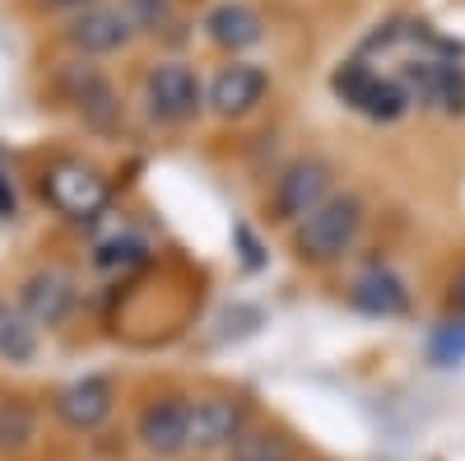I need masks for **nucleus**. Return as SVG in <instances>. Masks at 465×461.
Wrapping results in <instances>:
<instances>
[{"instance_id": "nucleus-1", "label": "nucleus", "mask_w": 465, "mask_h": 461, "mask_svg": "<svg viewBox=\"0 0 465 461\" xmlns=\"http://www.w3.org/2000/svg\"><path fill=\"white\" fill-rule=\"evenodd\" d=\"M363 234V201L359 196H331L322 210H312L302 224H293V252L307 266L340 261Z\"/></svg>"}, {"instance_id": "nucleus-2", "label": "nucleus", "mask_w": 465, "mask_h": 461, "mask_svg": "<svg viewBox=\"0 0 465 461\" xmlns=\"http://www.w3.org/2000/svg\"><path fill=\"white\" fill-rule=\"evenodd\" d=\"M331 89H335V98H340L349 112H359V117H368V122H401L405 112H410L405 85L396 80V75L372 70L368 61H344V65H335Z\"/></svg>"}, {"instance_id": "nucleus-3", "label": "nucleus", "mask_w": 465, "mask_h": 461, "mask_svg": "<svg viewBox=\"0 0 465 461\" xmlns=\"http://www.w3.org/2000/svg\"><path fill=\"white\" fill-rule=\"evenodd\" d=\"M396 80L405 85L410 103L438 107L447 117H460L465 112V70L447 56H414V61L401 65Z\"/></svg>"}, {"instance_id": "nucleus-4", "label": "nucleus", "mask_w": 465, "mask_h": 461, "mask_svg": "<svg viewBox=\"0 0 465 461\" xmlns=\"http://www.w3.org/2000/svg\"><path fill=\"white\" fill-rule=\"evenodd\" d=\"M331 201V164L322 159H293L270 191V210L280 224H302L312 210H322Z\"/></svg>"}, {"instance_id": "nucleus-5", "label": "nucleus", "mask_w": 465, "mask_h": 461, "mask_svg": "<svg viewBox=\"0 0 465 461\" xmlns=\"http://www.w3.org/2000/svg\"><path fill=\"white\" fill-rule=\"evenodd\" d=\"M144 107L153 122L163 126H182L201 112V80L191 75V65L182 61H163L144 75Z\"/></svg>"}, {"instance_id": "nucleus-6", "label": "nucleus", "mask_w": 465, "mask_h": 461, "mask_svg": "<svg viewBox=\"0 0 465 461\" xmlns=\"http://www.w3.org/2000/svg\"><path fill=\"white\" fill-rule=\"evenodd\" d=\"M43 191H47V201L70 215V219H94L103 205H107V182L98 168L80 164V159H61L47 168L43 177Z\"/></svg>"}, {"instance_id": "nucleus-7", "label": "nucleus", "mask_w": 465, "mask_h": 461, "mask_svg": "<svg viewBox=\"0 0 465 461\" xmlns=\"http://www.w3.org/2000/svg\"><path fill=\"white\" fill-rule=\"evenodd\" d=\"M131 33H135L131 15L122 5H103L98 0V5L80 10L65 24V43L84 56H107V52H122L131 43Z\"/></svg>"}, {"instance_id": "nucleus-8", "label": "nucleus", "mask_w": 465, "mask_h": 461, "mask_svg": "<svg viewBox=\"0 0 465 461\" xmlns=\"http://www.w3.org/2000/svg\"><path fill=\"white\" fill-rule=\"evenodd\" d=\"M265 89H270V75H265L261 65L232 61V65H223V70L214 75V80H210L205 103H210L214 117H223V122H238V117H247V112H256V107H261Z\"/></svg>"}, {"instance_id": "nucleus-9", "label": "nucleus", "mask_w": 465, "mask_h": 461, "mask_svg": "<svg viewBox=\"0 0 465 461\" xmlns=\"http://www.w3.org/2000/svg\"><path fill=\"white\" fill-rule=\"evenodd\" d=\"M247 434V406L238 396H201L191 401V447L219 452Z\"/></svg>"}, {"instance_id": "nucleus-10", "label": "nucleus", "mask_w": 465, "mask_h": 461, "mask_svg": "<svg viewBox=\"0 0 465 461\" xmlns=\"http://www.w3.org/2000/svg\"><path fill=\"white\" fill-rule=\"evenodd\" d=\"M140 443L159 456H177L191 447V401L163 396V401H149L140 415Z\"/></svg>"}, {"instance_id": "nucleus-11", "label": "nucleus", "mask_w": 465, "mask_h": 461, "mask_svg": "<svg viewBox=\"0 0 465 461\" xmlns=\"http://www.w3.org/2000/svg\"><path fill=\"white\" fill-rule=\"evenodd\" d=\"M19 307L28 313L33 326H61L74 307V285L61 271H33L19 285Z\"/></svg>"}, {"instance_id": "nucleus-12", "label": "nucleus", "mask_w": 465, "mask_h": 461, "mask_svg": "<svg viewBox=\"0 0 465 461\" xmlns=\"http://www.w3.org/2000/svg\"><path fill=\"white\" fill-rule=\"evenodd\" d=\"M349 303L368 317H401V313H410V289L391 266H368L349 285Z\"/></svg>"}, {"instance_id": "nucleus-13", "label": "nucleus", "mask_w": 465, "mask_h": 461, "mask_svg": "<svg viewBox=\"0 0 465 461\" xmlns=\"http://www.w3.org/2000/svg\"><path fill=\"white\" fill-rule=\"evenodd\" d=\"M65 94L70 103L84 112V122L98 126V131H112L116 117H122V103H116V89L103 80L94 65H70L65 70Z\"/></svg>"}, {"instance_id": "nucleus-14", "label": "nucleus", "mask_w": 465, "mask_h": 461, "mask_svg": "<svg viewBox=\"0 0 465 461\" xmlns=\"http://www.w3.org/2000/svg\"><path fill=\"white\" fill-rule=\"evenodd\" d=\"M205 33L223 52H247L265 37V24L247 0H219V5H210V15H205Z\"/></svg>"}, {"instance_id": "nucleus-15", "label": "nucleus", "mask_w": 465, "mask_h": 461, "mask_svg": "<svg viewBox=\"0 0 465 461\" xmlns=\"http://www.w3.org/2000/svg\"><path fill=\"white\" fill-rule=\"evenodd\" d=\"M56 415L70 429H98L112 415V382L107 377H80L56 392Z\"/></svg>"}, {"instance_id": "nucleus-16", "label": "nucleus", "mask_w": 465, "mask_h": 461, "mask_svg": "<svg viewBox=\"0 0 465 461\" xmlns=\"http://www.w3.org/2000/svg\"><path fill=\"white\" fill-rule=\"evenodd\" d=\"M37 355V326L28 322L24 307L0 298V359L5 364H28Z\"/></svg>"}, {"instance_id": "nucleus-17", "label": "nucleus", "mask_w": 465, "mask_h": 461, "mask_svg": "<svg viewBox=\"0 0 465 461\" xmlns=\"http://www.w3.org/2000/svg\"><path fill=\"white\" fill-rule=\"evenodd\" d=\"M228 456H232V461H293L298 452H293V443H289L284 434H275V429H247L238 443L228 447Z\"/></svg>"}, {"instance_id": "nucleus-18", "label": "nucleus", "mask_w": 465, "mask_h": 461, "mask_svg": "<svg viewBox=\"0 0 465 461\" xmlns=\"http://www.w3.org/2000/svg\"><path fill=\"white\" fill-rule=\"evenodd\" d=\"M429 359H433L438 368H451V364L465 359V317L438 326V336L429 340Z\"/></svg>"}, {"instance_id": "nucleus-19", "label": "nucleus", "mask_w": 465, "mask_h": 461, "mask_svg": "<svg viewBox=\"0 0 465 461\" xmlns=\"http://www.w3.org/2000/svg\"><path fill=\"white\" fill-rule=\"evenodd\" d=\"M33 438V410L24 401L0 406V447H24Z\"/></svg>"}, {"instance_id": "nucleus-20", "label": "nucleus", "mask_w": 465, "mask_h": 461, "mask_svg": "<svg viewBox=\"0 0 465 461\" xmlns=\"http://www.w3.org/2000/svg\"><path fill=\"white\" fill-rule=\"evenodd\" d=\"M447 298H451V313H456V317H465V266L456 271V280H451V294H447Z\"/></svg>"}, {"instance_id": "nucleus-21", "label": "nucleus", "mask_w": 465, "mask_h": 461, "mask_svg": "<svg viewBox=\"0 0 465 461\" xmlns=\"http://www.w3.org/2000/svg\"><path fill=\"white\" fill-rule=\"evenodd\" d=\"M15 215V186H10V177H0V219H10Z\"/></svg>"}, {"instance_id": "nucleus-22", "label": "nucleus", "mask_w": 465, "mask_h": 461, "mask_svg": "<svg viewBox=\"0 0 465 461\" xmlns=\"http://www.w3.org/2000/svg\"><path fill=\"white\" fill-rule=\"evenodd\" d=\"M43 5H47V10H74V15H80V10L98 5V0H43Z\"/></svg>"}]
</instances>
